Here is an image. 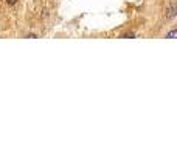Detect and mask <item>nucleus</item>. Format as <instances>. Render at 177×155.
<instances>
[{
	"label": "nucleus",
	"mask_w": 177,
	"mask_h": 155,
	"mask_svg": "<svg viewBox=\"0 0 177 155\" xmlns=\"http://www.w3.org/2000/svg\"><path fill=\"white\" fill-rule=\"evenodd\" d=\"M175 13H177V5H175V3H171V5L166 6V10H165V17H166V19H172V17L175 16Z\"/></svg>",
	"instance_id": "1"
},
{
	"label": "nucleus",
	"mask_w": 177,
	"mask_h": 155,
	"mask_svg": "<svg viewBox=\"0 0 177 155\" xmlns=\"http://www.w3.org/2000/svg\"><path fill=\"white\" fill-rule=\"evenodd\" d=\"M166 37H168V39H177V30H172V31H169V33L166 34Z\"/></svg>",
	"instance_id": "2"
},
{
	"label": "nucleus",
	"mask_w": 177,
	"mask_h": 155,
	"mask_svg": "<svg viewBox=\"0 0 177 155\" xmlns=\"http://www.w3.org/2000/svg\"><path fill=\"white\" fill-rule=\"evenodd\" d=\"M6 3H8V5H16L17 0H6Z\"/></svg>",
	"instance_id": "3"
}]
</instances>
